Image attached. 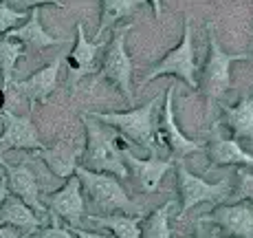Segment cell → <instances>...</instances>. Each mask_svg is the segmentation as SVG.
Instances as JSON below:
<instances>
[{"label":"cell","instance_id":"obj_18","mask_svg":"<svg viewBox=\"0 0 253 238\" xmlns=\"http://www.w3.org/2000/svg\"><path fill=\"white\" fill-rule=\"evenodd\" d=\"M207 157L213 166H245L253 168V154L247 152L236 139L216 137L211 143H207Z\"/></svg>","mask_w":253,"mask_h":238},{"label":"cell","instance_id":"obj_32","mask_svg":"<svg viewBox=\"0 0 253 238\" xmlns=\"http://www.w3.org/2000/svg\"><path fill=\"white\" fill-rule=\"evenodd\" d=\"M150 4H152V11H154V16H157V20L161 18V4H163V0H148Z\"/></svg>","mask_w":253,"mask_h":238},{"label":"cell","instance_id":"obj_16","mask_svg":"<svg viewBox=\"0 0 253 238\" xmlns=\"http://www.w3.org/2000/svg\"><path fill=\"white\" fill-rule=\"evenodd\" d=\"M4 38L20 42L22 47L36 48V51H42V48H46V47H55V45H62V42H64L62 38L51 36V33H48L46 29L42 27V22H40V9H31L27 22H24L22 27L11 29V31H9Z\"/></svg>","mask_w":253,"mask_h":238},{"label":"cell","instance_id":"obj_31","mask_svg":"<svg viewBox=\"0 0 253 238\" xmlns=\"http://www.w3.org/2000/svg\"><path fill=\"white\" fill-rule=\"evenodd\" d=\"M0 238H22V234H20V230H16V227L0 225Z\"/></svg>","mask_w":253,"mask_h":238},{"label":"cell","instance_id":"obj_27","mask_svg":"<svg viewBox=\"0 0 253 238\" xmlns=\"http://www.w3.org/2000/svg\"><path fill=\"white\" fill-rule=\"evenodd\" d=\"M9 7L24 11V9H38L42 4H53V7H62V0H4Z\"/></svg>","mask_w":253,"mask_h":238},{"label":"cell","instance_id":"obj_21","mask_svg":"<svg viewBox=\"0 0 253 238\" xmlns=\"http://www.w3.org/2000/svg\"><path fill=\"white\" fill-rule=\"evenodd\" d=\"M145 2L148 0H101V18H99V27H97L92 40H99L106 29H110L121 18H128L132 13H137L139 9H143Z\"/></svg>","mask_w":253,"mask_h":238},{"label":"cell","instance_id":"obj_11","mask_svg":"<svg viewBox=\"0 0 253 238\" xmlns=\"http://www.w3.org/2000/svg\"><path fill=\"white\" fill-rule=\"evenodd\" d=\"M44 201H46V210H51V214L55 218H64L71 227H80L86 212V196L84 190H82L80 179L75 174L66 179L62 190L46 194Z\"/></svg>","mask_w":253,"mask_h":238},{"label":"cell","instance_id":"obj_37","mask_svg":"<svg viewBox=\"0 0 253 238\" xmlns=\"http://www.w3.org/2000/svg\"><path fill=\"white\" fill-rule=\"evenodd\" d=\"M0 2H2V0H0Z\"/></svg>","mask_w":253,"mask_h":238},{"label":"cell","instance_id":"obj_36","mask_svg":"<svg viewBox=\"0 0 253 238\" xmlns=\"http://www.w3.org/2000/svg\"><path fill=\"white\" fill-rule=\"evenodd\" d=\"M0 89H2V80H0Z\"/></svg>","mask_w":253,"mask_h":238},{"label":"cell","instance_id":"obj_28","mask_svg":"<svg viewBox=\"0 0 253 238\" xmlns=\"http://www.w3.org/2000/svg\"><path fill=\"white\" fill-rule=\"evenodd\" d=\"M53 227H44V230L38 232V238H75V234L69 230V227H62L57 223V218L53 216Z\"/></svg>","mask_w":253,"mask_h":238},{"label":"cell","instance_id":"obj_2","mask_svg":"<svg viewBox=\"0 0 253 238\" xmlns=\"http://www.w3.org/2000/svg\"><path fill=\"white\" fill-rule=\"evenodd\" d=\"M154 108H157V99H150L148 104L130 108V110H110V113L92 110V113H86V115H90L92 119L101 121V124L113 126L124 139H130L132 143L143 145L150 152H157Z\"/></svg>","mask_w":253,"mask_h":238},{"label":"cell","instance_id":"obj_10","mask_svg":"<svg viewBox=\"0 0 253 238\" xmlns=\"http://www.w3.org/2000/svg\"><path fill=\"white\" fill-rule=\"evenodd\" d=\"M2 135H0V154L4 150H42L44 143L38 137V128L33 124L31 115H13L11 110L2 108Z\"/></svg>","mask_w":253,"mask_h":238},{"label":"cell","instance_id":"obj_8","mask_svg":"<svg viewBox=\"0 0 253 238\" xmlns=\"http://www.w3.org/2000/svg\"><path fill=\"white\" fill-rule=\"evenodd\" d=\"M198 225H213L225 236L253 238V203L218 205L213 212L198 218Z\"/></svg>","mask_w":253,"mask_h":238},{"label":"cell","instance_id":"obj_23","mask_svg":"<svg viewBox=\"0 0 253 238\" xmlns=\"http://www.w3.org/2000/svg\"><path fill=\"white\" fill-rule=\"evenodd\" d=\"M24 55V47L16 40L0 38V80L2 91H7L13 84V73L18 69V60Z\"/></svg>","mask_w":253,"mask_h":238},{"label":"cell","instance_id":"obj_34","mask_svg":"<svg viewBox=\"0 0 253 238\" xmlns=\"http://www.w3.org/2000/svg\"><path fill=\"white\" fill-rule=\"evenodd\" d=\"M2 106H4V91L0 89V110H2Z\"/></svg>","mask_w":253,"mask_h":238},{"label":"cell","instance_id":"obj_9","mask_svg":"<svg viewBox=\"0 0 253 238\" xmlns=\"http://www.w3.org/2000/svg\"><path fill=\"white\" fill-rule=\"evenodd\" d=\"M121 154H124L128 174H132V179L137 181V188L145 194L157 192L168 170L174 166V159H157V152H150L148 159L134 157L132 150L126 143H121Z\"/></svg>","mask_w":253,"mask_h":238},{"label":"cell","instance_id":"obj_25","mask_svg":"<svg viewBox=\"0 0 253 238\" xmlns=\"http://www.w3.org/2000/svg\"><path fill=\"white\" fill-rule=\"evenodd\" d=\"M27 20V13L24 11H16L13 7H9L7 2H0V36H7L11 29H16L18 22Z\"/></svg>","mask_w":253,"mask_h":238},{"label":"cell","instance_id":"obj_14","mask_svg":"<svg viewBox=\"0 0 253 238\" xmlns=\"http://www.w3.org/2000/svg\"><path fill=\"white\" fill-rule=\"evenodd\" d=\"M174 93H176L174 86H169L168 93H165L163 113H161V121H159V135H161V139L168 143V148L174 152V157L183 159V157H187V154L201 150L203 142H196V139L181 133L176 119H174Z\"/></svg>","mask_w":253,"mask_h":238},{"label":"cell","instance_id":"obj_22","mask_svg":"<svg viewBox=\"0 0 253 238\" xmlns=\"http://www.w3.org/2000/svg\"><path fill=\"white\" fill-rule=\"evenodd\" d=\"M90 223L99 227H106L115 234V238H143L141 236V216H128V214H90Z\"/></svg>","mask_w":253,"mask_h":238},{"label":"cell","instance_id":"obj_30","mask_svg":"<svg viewBox=\"0 0 253 238\" xmlns=\"http://www.w3.org/2000/svg\"><path fill=\"white\" fill-rule=\"evenodd\" d=\"M71 232H73V234H75L77 238H115V236H108V234H97V232L80 230V227H71Z\"/></svg>","mask_w":253,"mask_h":238},{"label":"cell","instance_id":"obj_7","mask_svg":"<svg viewBox=\"0 0 253 238\" xmlns=\"http://www.w3.org/2000/svg\"><path fill=\"white\" fill-rule=\"evenodd\" d=\"M176 177H178V194H181V216L187 214L192 207L201 203H218L229 194V181L220 179L218 183H209L198 174L189 172L183 161L176 163Z\"/></svg>","mask_w":253,"mask_h":238},{"label":"cell","instance_id":"obj_4","mask_svg":"<svg viewBox=\"0 0 253 238\" xmlns=\"http://www.w3.org/2000/svg\"><path fill=\"white\" fill-rule=\"evenodd\" d=\"M75 177L80 179L82 190L90 198L92 205H97L104 214H115V212H130L132 201L128 192L124 190L121 181L108 172H92V170L77 166Z\"/></svg>","mask_w":253,"mask_h":238},{"label":"cell","instance_id":"obj_35","mask_svg":"<svg viewBox=\"0 0 253 238\" xmlns=\"http://www.w3.org/2000/svg\"><path fill=\"white\" fill-rule=\"evenodd\" d=\"M4 181V168H2V163H0V183Z\"/></svg>","mask_w":253,"mask_h":238},{"label":"cell","instance_id":"obj_13","mask_svg":"<svg viewBox=\"0 0 253 238\" xmlns=\"http://www.w3.org/2000/svg\"><path fill=\"white\" fill-rule=\"evenodd\" d=\"M66 60V55H57L51 64H46L44 69L31 73L29 77L24 80H18L13 82V89L18 91L22 97H27L29 106L31 110L36 108L38 104H46L48 95L57 89V80H60V69H62V62Z\"/></svg>","mask_w":253,"mask_h":238},{"label":"cell","instance_id":"obj_12","mask_svg":"<svg viewBox=\"0 0 253 238\" xmlns=\"http://www.w3.org/2000/svg\"><path fill=\"white\" fill-rule=\"evenodd\" d=\"M4 168V181H7V188H9V194L18 196L20 201H24L33 212L38 214H44L46 212V205L42 203L40 198V186H38V177L33 172L31 163L29 161H22L18 166H11V163H4L0 159Z\"/></svg>","mask_w":253,"mask_h":238},{"label":"cell","instance_id":"obj_33","mask_svg":"<svg viewBox=\"0 0 253 238\" xmlns=\"http://www.w3.org/2000/svg\"><path fill=\"white\" fill-rule=\"evenodd\" d=\"M9 196V188H7V181L0 183V205H2V201Z\"/></svg>","mask_w":253,"mask_h":238},{"label":"cell","instance_id":"obj_6","mask_svg":"<svg viewBox=\"0 0 253 238\" xmlns=\"http://www.w3.org/2000/svg\"><path fill=\"white\" fill-rule=\"evenodd\" d=\"M161 75H176L181 77L189 89H198V77H196V53H194V42H192V24L189 18H185L183 24V38L168 55L159 60V64L145 75L143 84L152 82L154 77Z\"/></svg>","mask_w":253,"mask_h":238},{"label":"cell","instance_id":"obj_15","mask_svg":"<svg viewBox=\"0 0 253 238\" xmlns=\"http://www.w3.org/2000/svg\"><path fill=\"white\" fill-rule=\"evenodd\" d=\"M75 47H73V51L66 55V60H69V71L73 75V82H80L84 75H92V73L97 71V53L104 48L99 40H88L86 38V29L82 22L75 24Z\"/></svg>","mask_w":253,"mask_h":238},{"label":"cell","instance_id":"obj_26","mask_svg":"<svg viewBox=\"0 0 253 238\" xmlns=\"http://www.w3.org/2000/svg\"><path fill=\"white\" fill-rule=\"evenodd\" d=\"M238 201H251L253 203V172H249L247 168L238 170Z\"/></svg>","mask_w":253,"mask_h":238},{"label":"cell","instance_id":"obj_17","mask_svg":"<svg viewBox=\"0 0 253 238\" xmlns=\"http://www.w3.org/2000/svg\"><path fill=\"white\" fill-rule=\"evenodd\" d=\"M222 108V119L220 124H225L227 128L233 133V139L240 142V139H249L253 142V95L240 99L236 106H229L225 101H220Z\"/></svg>","mask_w":253,"mask_h":238},{"label":"cell","instance_id":"obj_29","mask_svg":"<svg viewBox=\"0 0 253 238\" xmlns=\"http://www.w3.org/2000/svg\"><path fill=\"white\" fill-rule=\"evenodd\" d=\"M194 238H233V236H225L218 230H203V225H198V232Z\"/></svg>","mask_w":253,"mask_h":238},{"label":"cell","instance_id":"obj_24","mask_svg":"<svg viewBox=\"0 0 253 238\" xmlns=\"http://www.w3.org/2000/svg\"><path fill=\"white\" fill-rule=\"evenodd\" d=\"M172 201L163 203L154 212H150L148 218L141 223V236L143 238H172V227H169V212H172Z\"/></svg>","mask_w":253,"mask_h":238},{"label":"cell","instance_id":"obj_20","mask_svg":"<svg viewBox=\"0 0 253 238\" xmlns=\"http://www.w3.org/2000/svg\"><path fill=\"white\" fill-rule=\"evenodd\" d=\"M80 150L75 148L73 142H62L53 148H42L40 150V157L46 161V166L53 170V174L62 179H69L75 174V168L80 166L77 159H80Z\"/></svg>","mask_w":253,"mask_h":238},{"label":"cell","instance_id":"obj_1","mask_svg":"<svg viewBox=\"0 0 253 238\" xmlns=\"http://www.w3.org/2000/svg\"><path fill=\"white\" fill-rule=\"evenodd\" d=\"M86 128V148L82 152V166L92 172H108L117 179L128 177V168L124 163L121 143L124 137L108 124L92 119L90 115H82Z\"/></svg>","mask_w":253,"mask_h":238},{"label":"cell","instance_id":"obj_3","mask_svg":"<svg viewBox=\"0 0 253 238\" xmlns=\"http://www.w3.org/2000/svg\"><path fill=\"white\" fill-rule=\"evenodd\" d=\"M130 29H132V24H124V27H119L115 31L113 40H110L108 48H106L101 71L97 73V80H95V82H108V84H113L126 97V101L134 99V89H132L134 62L130 57L128 48H126V38H128Z\"/></svg>","mask_w":253,"mask_h":238},{"label":"cell","instance_id":"obj_19","mask_svg":"<svg viewBox=\"0 0 253 238\" xmlns=\"http://www.w3.org/2000/svg\"><path fill=\"white\" fill-rule=\"evenodd\" d=\"M44 221H40L38 212H33L31 207L18 196L9 194L0 205V225H9L16 230H38Z\"/></svg>","mask_w":253,"mask_h":238},{"label":"cell","instance_id":"obj_5","mask_svg":"<svg viewBox=\"0 0 253 238\" xmlns=\"http://www.w3.org/2000/svg\"><path fill=\"white\" fill-rule=\"evenodd\" d=\"M207 36H209V53L203 69V91L207 97V108H211L213 101H220L222 95L231 86V64L233 62L247 60L245 53H225L218 45L213 24L207 22Z\"/></svg>","mask_w":253,"mask_h":238}]
</instances>
